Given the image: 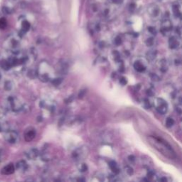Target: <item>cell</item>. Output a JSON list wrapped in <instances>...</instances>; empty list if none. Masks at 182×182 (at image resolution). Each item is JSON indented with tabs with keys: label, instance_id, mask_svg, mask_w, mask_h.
<instances>
[{
	"label": "cell",
	"instance_id": "obj_11",
	"mask_svg": "<svg viewBox=\"0 0 182 182\" xmlns=\"http://www.w3.org/2000/svg\"><path fill=\"white\" fill-rule=\"evenodd\" d=\"M172 12L173 14L177 18H181L182 17V12L181 11V8L180 6L178 4H174L172 5Z\"/></svg>",
	"mask_w": 182,
	"mask_h": 182
},
{
	"label": "cell",
	"instance_id": "obj_7",
	"mask_svg": "<svg viewBox=\"0 0 182 182\" xmlns=\"http://www.w3.org/2000/svg\"><path fill=\"white\" fill-rule=\"evenodd\" d=\"M15 171V167L13 164H9L4 166L2 169V173L5 175H10Z\"/></svg>",
	"mask_w": 182,
	"mask_h": 182
},
{
	"label": "cell",
	"instance_id": "obj_17",
	"mask_svg": "<svg viewBox=\"0 0 182 182\" xmlns=\"http://www.w3.org/2000/svg\"><path fill=\"white\" fill-rule=\"evenodd\" d=\"M143 106L145 109H149V108H151V104L149 100L147 99H144V101H143Z\"/></svg>",
	"mask_w": 182,
	"mask_h": 182
},
{
	"label": "cell",
	"instance_id": "obj_23",
	"mask_svg": "<svg viewBox=\"0 0 182 182\" xmlns=\"http://www.w3.org/2000/svg\"><path fill=\"white\" fill-rule=\"evenodd\" d=\"M115 43L116 45H120L122 43V39L120 36H117L115 39Z\"/></svg>",
	"mask_w": 182,
	"mask_h": 182
},
{
	"label": "cell",
	"instance_id": "obj_4",
	"mask_svg": "<svg viewBox=\"0 0 182 182\" xmlns=\"http://www.w3.org/2000/svg\"><path fill=\"white\" fill-rule=\"evenodd\" d=\"M172 23L169 19H165L162 21L161 24V32L164 35L167 34L172 30Z\"/></svg>",
	"mask_w": 182,
	"mask_h": 182
},
{
	"label": "cell",
	"instance_id": "obj_3",
	"mask_svg": "<svg viewBox=\"0 0 182 182\" xmlns=\"http://www.w3.org/2000/svg\"><path fill=\"white\" fill-rule=\"evenodd\" d=\"M147 12L150 17L154 20H157L161 16V9L160 7L155 4L150 5L147 8Z\"/></svg>",
	"mask_w": 182,
	"mask_h": 182
},
{
	"label": "cell",
	"instance_id": "obj_16",
	"mask_svg": "<svg viewBox=\"0 0 182 182\" xmlns=\"http://www.w3.org/2000/svg\"><path fill=\"white\" fill-rule=\"evenodd\" d=\"M7 22L5 19L4 18L0 19V29H5V27L7 26Z\"/></svg>",
	"mask_w": 182,
	"mask_h": 182
},
{
	"label": "cell",
	"instance_id": "obj_2",
	"mask_svg": "<svg viewBox=\"0 0 182 182\" xmlns=\"http://www.w3.org/2000/svg\"><path fill=\"white\" fill-rule=\"evenodd\" d=\"M154 105L155 107V109L161 115H164L167 113L169 105H168L167 102L165 100L162 98H156L154 100Z\"/></svg>",
	"mask_w": 182,
	"mask_h": 182
},
{
	"label": "cell",
	"instance_id": "obj_9",
	"mask_svg": "<svg viewBox=\"0 0 182 182\" xmlns=\"http://www.w3.org/2000/svg\"><path fill=\"white\" fill-rule=\"evenodd\" d=\"M157 66L159 68V69L160 70V71L164 73L168 70V68H169V64H168V62L166 60L161 59L158 61Z\"/></svg>",
	"mask_w": 182,
	"mask_h": 182
},
{
	"label": "cell",
	"instance_id": "obj_1",
	"mask_svg": "<svg viewBox=\"0 0 182 182\" xmlns=\"http://www.w3.org/2000/svg\"><path fill=\"white\" fill-rule=\"evenodd\" d=\"M149 142L159 152H160L166 157L169 159H175V152H174L171 147L164 140L154 137H149Z\"/></svg>",
	"mask_w": 182,
	"mask_h": 182
},
{
	"label": "cell",
	"instance_id": "obj_26",
	"mask_svg": "<svg viewBox=\"0 0 182 182\" xmlns=\"http://www.w3.org/2000/svg\"><path fill=\"white\" fill-rule=\"evenodd\" d=\"M179 102H180V104H181V105H182V97H180V98H179Z\"/></svg>",
	"mask_w": 182,
	"mask_h": 182
},
{
	"label": "cell",
	"instance_id": "obj_12",
	"mask_svg": "<svg viewBox=\"0 0 182 182\" xmlns=\"http://www.w3.org/2000/svg\"><path fill=\"white\" fill-rule=\"evenodd\" d=\"M110 168H111V169L113 170V171L114 172V173H115V174L119 173L120 169H119V168H118L117 164H116L115 162H110Z\"/></svg>",
	"mask_w": 182,
	"mask_h": 182
},
{
	"label": "cell",
	"instance_id": "obj_14",
	"mask_svg": "<svg viewBox=\"0 0 182 182\" xmlns=\"http://www.w3.org/2000/svg\"><path fill=\"white\" fill-rule=\"evenodd\" d=\"M156 52L154 51H150V52L147 53V59L150 60V61H153L156 57Z\"/></svg>",
	"mask_w": 182,
	"mask_h": 182
},
{
	"label": "cell",
	"instance_id": "obj_13",
	"mask_svg": "<svg viewBox=\"0 0 182 182\" xmlns=\"http://www.w3.org/2000/svg\"><path fill=\"white\" fill-rule=\"evenodd\" d=\"M22 31L24 32H27L30 29V24L27 21H24L22 25Z\"/></svg>",
	"mask_w": 182,
	"mask_h": 182
},
{
	"label": "cell",
	"instance_id": "obj_6",
	"mask_svg": "<svg viewBox=\"0 0 182 182\" xmlns=\"http://www.w3.org/2000/svg\"><path fill=\"white\" fill-rule=\"evenodd\" d=\"M169 45L170 48H171V49H175V48H177L179 46L180 41L177 36H172L169 38Z\"/></svg>",
	"mask_w": 182,
	"mask_h": 182
},
{
	"label": "cell",
	"instance_id": "obj_24",
	"mask_svg": "<svg viewBox=\"0 0 182 182\" xmlns=\"http://www.w3.org/2000/svg\"><path fill=\"white\" fill-rule=\"evenodd\" d=\"M120 83L122 85H123V86H125V85L127 84V78H125V77H122L120 80Z\"/></svg>",
	"mask_w": 182,
	"mask_h": 182
},
{
	"label": "cell",
	"instance_id": "obj_18",
	"mask_svg": "<svg viewBox=\"0 0 182 182\" xmlns=\"http://www.w3.org/2000/svg\"><path fill=\"white\" fill-rule=\"evenodd\" d=\"M154 38H149L146 41V44L147 46H152L154 44Z\"/></svg>",
	"mask_w": 182,
	"mask_h": 182
},
{
	"label": "cell",
	"instance_id": "obj_8",
	"mask_svg": "<svg viewBox=\"0 0 182 182\" xmlns=\"http://www.w3.org/2000/svg\"><path fill=\"white\" fill-rule=\"evenodd\" d=\"M35 136H36V131H35L34 129L30 128L25 132L24 139L26 142L32 141V139H34Z\"/></svg>",
	"mask_w": 182,
	"mask_h": 182
},
{
	"label": "cell",
	"instance_id": "obj_10",
	"mask_svg": "<svg viewBox=\"0 0 182 182\" xmlns=\"http://www.w3.org/2000/svg\"><path fill=\"white\" fill-rule=\"evenodd\" d=\"M133 66H134V68L139 73L144 72V71H145V70H146V65H145L144 63L141 61H135Z\"/></svg>",
	"mask_w": 182,
	"mask_h": 182
},
{
	"label": "cell",
	"instance_id": "obj_5",
	"mask_svg": "<svg viewBox=\"0 0 182 182\" xmlns=\"http://www.w3.org/2000/svg\"><path fill=\"white\" fill-rule=\"evenodd\" d=\"M5 139L7 142L11 144H14L18 140V135L13 131H9L5 134Z\"/></svg>",
	"mask_w": 182,
	"mask_h": 182
},
{
	"label": "cell",
	"instance_id": "obj_19",
	"mask_svg": "<svg viewBox=\"0 0 182 182\" xmlns=\"http://www.w3.org/2000/svg\"><path fill=\"white\" fill-rule=\"evenodd\" d=\"M2 11L5 14H11V12H12V11H11V9L9 8V7H3Z\"/></svg>",
	"mask_w": 182,
	"mask_h": 182
},
{
	"label": "cell",
	"instance_id": "obj_15",
	"mask_svg": "<svg viewBox=\"0 0 182 182\" xmlns=\"http://www.w3.org/2000/svg\"><path fill=\"white\" fill-rule=\"evenodd\" d=\"M165 125L167 127H171L172 126L174 125V120L171 117H168L167 119L166 120Z\"/></svg>",
	"mask_w": 182,
	"mask_h": 182
},
{
	"label": "cell",
	"instance_id": "obj_21",
	"mask_svg": "<svg viewBox=\"0 0 182 182\" xmlns=\"http://www.w3.org/2000/svg\"><path fill=\"white\" fill-rule=\"evenodd\" d=\"M148 31L150 32V33H151V34H153V35H155L156 34V29L154 28V27L153 26H150L148 28Z\"/></svg>",
	"mask_w": 182,
	"mask_h": 182
},
{
	"label": "cell",
	"instance_id": "obj_25",
	"mask_svg": "<svg viewBox=\"0 0 182 182\" xmlns=\"http://www.w3.org/2000/svg\"><path fill=\"white\" fill-rule=\"evenodd\" d=\"M112 2L114 4H116V5H120V4H121L123 2V0H111Z\"/></svg>",
	"mask_w": 182,
	"mask_h": 182
},
{
	"label": "cell",
	"instance_id": "obj_22",
	"mask_svg": "<svg viewBox=\"0 0 182 182\" xmlns=\"http://www.w3.org/2000/svg\"><path fill=\"white\" fill-rule=\"evenodd\" d=\"M136 8H137V5H136V4H135V2L131 3L130 5H129V10H130V11H135V9H136Z\"/></svg>",
	"mask_w": 182,
	"mask_h": 182
},
{
	"label": "cell",
	"instance_id": "obj_20",
	"mask_svg": "<svg viewBox=\"0 0 182 182\" xmlns=\"http://www.w3.org/2000/svg\"><path fill=\"white\" fill-rule=\"evenodd\" d=\"M125 171L126 173L129 174V175H132V174H133V169L132 168L130 167V166H127V167L125 168Z\"/></svg>",
	"mask_w": 182,
	"mask_h": 182
}]
</instances>
